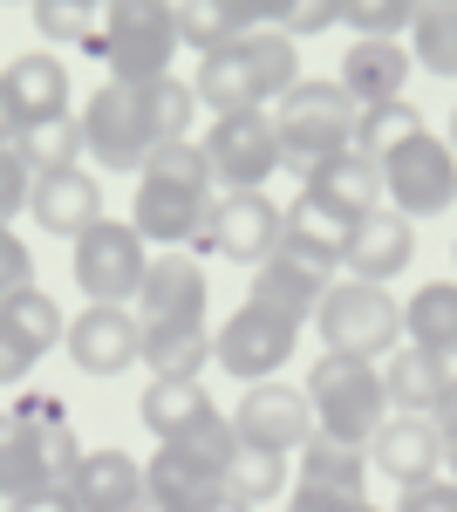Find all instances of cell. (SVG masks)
Instances as JSON below:
<instances>
[{
  "label": "cell",
  "instance_id": "obj_1",
  "mask_svg": "<svg viewBox=\"0 0 457 512\" xmlns=\"http://www.w3.org/2000/svg\"><path fill=\"white\" fill-rule=\"evenodd\" d=\"M212 205H219V185H212V171H205V151H198V144H164V151H151V164L137 171L130 226H137V239L157 246V253H185V246L205 239Z\"/></svg>",
  "mask_w": 457,
  "mask_h": 512
},
{
  "label": "cell",
  "instance_id": "obj_2",
  "mask_svg": "<svg viewBox=\"0 0 457 512\" xmlns=\"http://www.w3.org/2000/svg\"><path fill=\"white\" fill-rule=\"evenodd\" d=\"M82 465L76 424L62 396H21L0 410V499H28V492H55L69 485Z\"/></svg>",
  "mask_w": 457,
  "mask_h": 512
},
{
  "label": "cell",
  "instance_id": "obj_3",
  "mask_svg": "<svg viewBox=\"0 0 457 512\" xmlns=\"http://www.w3.org/2000/svg\"><path fill=\"white\" fill-rule=\"evenodd\" d=\"M355 117H362V103L348 96L342 82L301 76L294 96L273 110V130H280V171L307 178V171H321L328 158L355 151Z\"/></svg>",
  "mask_w": 457,
  "mask_h": 512
},
{
  "label": "cell",
  "instance_id": "obj_4",
  "mask_svg": "<svg viewBox=\"0 0 457 512\" xmlns=\"http://www.w3.org/2000/svg\"><path fill=\"white\" fill-rule=\"evenodd\" d=\"M89 55L110 62V82H164L171 76V55H178V7H151V0H116L103 7L96 35H89Z\"/></svg>",
  "mask_w": 457,
  "mask_h": 512
},
{
  "label": "cell",
  "instance_id": "obj_5",
  "mask_svg": "<svg viewBox=\"0 0 457 512\" xmlns=\"http://www.w3.org/2000/svg\"><path fill=\"white\" fill-rule=\"evenodd\" d=\"M307 410H314V431L342 437V444H362L382 431V369L376 362H355V355H321L307 369Z\"/></svg>",
  "mask_w": 457,
  "mask_h": 512
},
{
  "label": "cell",
  "instance_id": "obj_6",
  "mask_svg": "<svg viewBox=\"0 0 457 512\" xmlns=\"http://www.w3.org/2000/svg\"><path fill=\"white\" fill-rule=\"evenodd\" d=\"M314 328H321V355L376 362L403 342V301H389V287H369V280H335L314 308Z\"/></svg>",
  "mask_w": 457,
  "mask_h": 512
},
{
  "label": "cell",
  "instance_id": "obj_7",
  "mask_svg": "<svg viewBox=\"0 0 457 512\" xmlns=\"http://www.w3.org/2000/svg\"><path fill=\"white\" fill-rule=\"evenodd\" d=\"M82 151L103 164V171H144L157 144V123H151V82L130 89V82H103L89 103H82Z\"/></svg>",
  "mask_w": 457,
  "mask_h": 512
},
{
  "label": "cell",
  "instance_id": "obj_8",
  "mask_svg": "<svg viewBox=\"0 0 457 512\" xmlns=\"http://www.w3.org/2000/svg\"><path fill=\"white\" fill-rule=\"evenodd\" d=\"M376 171H382L389 212H403V219H437V212L457 205V158L437 130H417L410 144H396Z\"/></svg>",
  "mask_w": 457,
  "mask_h": 512
},
{
  "label": "cell",
  "instance_id": "obj_9",
  "mask_svg": "<svg viewBox=\"0 0 457 512\" xmlns=\"http://www.w3.org/2000/svg\"><path fill=\"white\" fill-rule=\"evenodd\" d=\"M205 171L219 192H267V178L280 171V130L273 110H239V117H212V130L198 137Z\"/></svg>",
  "mask_w": 457,
  "mask_h": 512
},
{
  "label": "cell",
  "instance_id": "obj_10",
  "mask_svg": "<svg viewBox=\"0 0 457 512\" xmlns=\"http://www.w3.org/2000/svg\"><path fill=\"white\" fill-rule=\"evenodd\" d=\"M144 274H151V246L137 239L130 219H103L76 239V287L89 294V308H130Z\"/></svg>",
  "mask_w": 457,
  "mask_h": 512
},
{
  "label": "cell",
  "instance_id": "obj_11",
  "mask_svg": "<svg viewBox=\"0 0 457 512\" xmlns=\"http://www.w3.org/2000/svg\"><path fill=\"white\" fill-rule=\"evenodd\" d=\"M294 342H301V321L273 315L260 301H239V308L219 321V335H212V362L253 390V383H273V369L294 362Z\"/></svg>",
  "mask_w": 457,
  "mask_h": 512
},
{
  "label": "cell",
  "instance_id": "obj_12",
  "mask_svg": "<svg viewBox=\"0 0 457 512\" xmlns=\"http://www.w3.org/2000/svg\"><path fill=\"white\" fill-rule=\"evenodd\" d=\"M335 253H321V246H301V239L280 233V246H273L267 267H253V294L246 301H260V308H273V315L287 321H314V308H321V294L335 287Z\"/></svg>",
  "mask_w": 457,
  "mask_h": 512
},
{
  "label": "cell",
  "instance_id": "obj_13",
  "mask_svg": "<svg viewBox=\"0 0 457 512\" xmlns=\"http://www.w3.org/2000/svg\"><path fill=\"white\" fill-rule=\"evenodd\" d=\"M205 301H212V287H205V267H198L191 253H151V274H144V287H137L130 315L144 321V335L205 328Z\"/></svg>",
  "mask_w": 457,
  "mask_h": 512
},
{
  "label": "cell",
  "instance_id": "obj_14",
  "mask_svg": "<svg viewBox=\"0 0 457 512\" xmlns=\"http://www.w3.org/2000/svg\"><path fill=\"white\" fill-rule=\"evenodd\" d=\"M280 233H287V212H280L267 192H219L212 226H205L198 246H212L219 260H232V267H267Z\"/></svg>",
  "mask_w": 457,
  "mask_h": 512
},
{
  "label": "cell",
  "instance_id": "obj_15",
  "mask_svg": "<svg viewBox=\"0 0 457 512\" xmlns=\"http://www.w3.org/2000/svg\"><path fill=\"white\" fill-rule=\"evenodd\" d=\"M226 424H232L239 444L294 458L307 437H314V410H307V390H294V383H253V390L239 396V410H232Z\"/></svg>",
  "mask_w": 457,
  "mask_h": 512
},
{
  "label": "cell",
  "instance_id": "obj_16",
  "mask_svg": "<svg viewBox=\"0 0 457 512\" xmlns=\"http://www.w3.org/2000/svg\"><path fill=\"white\" fill-rule=\"evenodd\" d=\"M62 342H69L82 376H123L144 362V321L130 308H82Z\"/></svg>",
  "mask_w": 457,
  "mask_h": 512
},
{
  "label": "cell",
  "instance_id": "obj_17",
  "mask_svg": "<svg viewBox=\"0 0 457 512\" xmlns=\"http://www.w3.org/2000/svg\"><path fill=\"white\" fill-rule=\"evenodd\" d=\"M28 212L41 219V233L69 239V246H76L89 226H103V219H110V212H103V185H96V171H82V164L35 178V192H28Z\"/></svg>",
  "mask_w": 457,
  "mask_h": 512
},
{
  "label": "cell",
  "instance_id": "obj_18",
  "mask_svg": "<svg viewBox=\"0 0 457 512\" xmlns=\"http://www.w3.org/2000/svg\"><path fill=\"white\" fill-rule=\"evenodd\" d=\"M437 465H444V437H437L430 417H396V410H389L382 431L369 437V472L396 478L403 492H410V485H430Z\"/></svg>",
  "mask_w": 457,
  "mask_h": 512
},
{
  "label": "cell",
  "instance_id": "obj_19",
  "mask_svg": "<svg viewBox=\"0 0 457 512\" xmlns=\"http://www.w3.org/2000/svg\"><path fill=\"white\" fill-rule=\"evenodd\" d=\"M0 103H7V117L14 130H28V123H48V117H69V69H62V55H14L7 69H0Z\"/></svg>",
  "mask_w": 457,
  "mask_h": 512
},
{
  "label": "cell",
  "instance_id": "obj_20",
  "mask_svg": "<svg viewBox=\"0 0 457 512\" xmlns=\"http://www.w3.org/2000/svg\"><path fill=\"white\" fill-rule=\"evenodd\" d=\"M410 253H417V233H410V219L403 212H369L355 233H348V246H342V267H348V280H369V287H389V280L410 267Z\"/></svg>",
  "mask_w": 457,
  "mask_h": 512
},
{
  "label": "cell",
  "instance_id": "obj_21",
  "mask_svg": "<svg viewBox=\"0 0 457 512\" xmlns=\"http://www.w3.org/2000/svg\"><path fill=\"white\" fill-rule=\"evenodd\" d=\"M301 198H314V205H328L335 219H348V226H362L369 212H382V171L362 151H342V158H328L321 171H307L301 178Z\"/></svg>",
  "mask_w": 457,
  "mask_h": 512
},
{
  "label": "cell",
  "instance_id": "obj_22",
  "mask_svg": "<svg viewBox=\"0 0 457 512\" xmlns=\"http://www.w3.org/2000/svg\"><path fill=\"white\" fill-rule=\"evenodd\" d=\"M62 492L76 499V512H130L144 499V465H137L130 451L103 444V451H82L76 478H69Z\"/></svg>",
  "mask_w": 457,
  "mask_h": 512
},
{
  "label": "cell",
  "instance_id": "obj_23",
  "mask_svg": "<svg viewBox=\"0 0 457 512\" xmlns=\"http://www.w3.org/2000/svg\"><path fill=\"white\" fill-rule=\"evenodd\" d=\"M137 417H144V431L157 444H191V437L212 431V424H226L219 403L205 396V383H151V390L137 396Z\"/></svg>",
  "mask_w": 457,
  "mask_h": 512
},
{
  "label": "cell",
  "instance_id": "obj_24",
  "mask_svg": "<svg viewBox=\"0 0 457 512\" xmlns=\"http://www.w3.org/2000/svg\"><path fill=\"white\" fill-rule=\"evenodd\" d=\"M226 485L205 458H191L185 444H157V458L144 465V499H157L164 512H205Z\"/></svg>",
  "mask_w": 457,
  "mask_h": 512
},
{
  "label": "cell",
  "instance_id": "obj_25",
  "mask_svg": "<svg viewBox=\"0 0 457 512\" xmlns=\"http://www.w3.org/2000/svg\"><path fill=\"white\" fill-rule=\"evenodd\" d=\"M451 390V362L444 355H423V349H396L382 362V403L396 417H430Z\"/></svg>",
  "mask_w": 457,
  "mask_h": 512
},
{
  "label": "cell",
  "instance_id": "obj_26",
  "mask_svg": "<svg viewBox=\"0 0 457 512\" xmlns=\"http://www.w3.org/2000/svg\"><path fill=\"white\" fill-rule=\"evenodd\" d=\"M335 82H342L362 110H369V103H396L403 82H410V48H403V41H348Z\"/></svg>",
  "mask_w": 457,
  "mask_h": 512
},
{
  "label": "cell",
  "instance_id": "obj_27",
  "mask_svg": "<svg viewBox=\"0 0 457 512\" xmlns=\"http://www.w3.org/2000/svg\"><path fill=\"white\" fill-rule=\"evenodd\" d=\"M191 96L212 110V117H239V110H267L260 103V89H253V69H246V55H239V41L226 48H212V55H198V76H191Z\"/></svg>",
  "mask_w": 457,
  "mask_h": 512
},
{
  "label": "cell",
  "instance_id": "obj_28",
  "mask_svg": "<svg viewBox=\"0 0 457 512\" xmlns=\"http://www.w3.org/2000/svg\"><path fill=\"white\" fill-rule=\"evenodd\" d=\"M403 335H410V349L457 362V280H430L403 301Z\"/></svg>",
  "mask_w": 457,
  "mask_h": 512
},
{
  "label": "cell",
  "instance_id": "obj_29",
  "mask_svg": "<svg viewBox=\"0 0 457 512\" xmlns=\"http://www.w3.org/2000/svg\"><path fill=\"white\" fill-rule=\"evenodd\" d=\"M239 55H246V69H253V89H260V103L280 110L287 96H294V82H301V41H287L280 28H253V35H239Z\"/></svg>",
  "mask_w": 457,
  "mask_h": 512
},
{
  "label": "cell",
  "instance_id": "obj_30",
  "mask_svg": "<svg viewBox=\"0 0 457 512\" xmlns=\"http://www.w3.org/2000/svg\"><path fill=\"white\" fill-rule=\"evenodd\" d=\"M0 328L14 335V349L28 355V362H41V355L69 335V321H62V308H55V294H41V287L7 294V301H0Z\"/></svg>",
  "mask_w": 457,
  "mask_h": 512
},
{
  "label": "cell",
  "instance_id": "obj_31",
  "mask_svg": "<svg viewBox=\"0 0 457 512\" xmlns=\"http://www.w3.org/2000/svg\"><path fill=\"white\" fill-rule=\"evenodd\" d=\"M301 485H321V492H348V499H362V485H369V451L314 431L301 444Z\"/></svg>",
  "mask_w": 457,
  "mask_h": 512
},
{
  "label": "cell",
  "instance_id": "obj_32",
  "mask_svg": "<svg viewBox=\"0 0 457 512\" xmlns=\"http://www.w3.org/2000/svg\"><path fill=\"white\" fill-rule=\"evenodd\" d=\"M144 369L151 383H198L212 369V328H164L144 335Z\"/></svg>",
  "mask_w": 457,
  "mask_h": 512
},
{
  "label": "cell",
  "instance_id": "obj_33",
  "mask_svg": "<svg viewBox=\"0 0 457 512\" xmlns=\"http://www.w3.org/2000/svg\"><path fill=\"white\" fill-rule=\"evenodd\" d=\"M226 499H239L246 512H260V506H273L280 492H294V478H287V458L280 451H253V444H239L226 458Z\"/></svg>",
  "mask_w": 457,
  "mask_h": 512
},
{
  "label": "cell",
  "instance_id": "obj_34",
  "mask_svg": "<svg viewBox=\"0 0 457 512\" xmlns=\"http://www.w3.org/2000/svg\"><path fill=\"white\" fill-rule=\"evenodd\" d=\"M273 14H253V7H212V0H185L178 7V48H198V55H212V48H226V41L253 35V28H267Z\"/></svg>",
  "mask_w": 457,
  "mask_h": 512
},
{
  "label": "cell",
  "instance_id": "obj_35",
  "mask_svg": "<svg viewBox=\"0 0 457 512\" xmlns=\"http://www.w3.org/2000/svg\"><path fill=\"white\" fill-rule=\"evenodd\" d=\"M410 62L430 69V76L457 82V0H437V7H417V21H410Z\"/></svg>",
  "mask_w": 457,
  "mask_h": 512
},
{
  "label": "cell",
  "instance_id": "obj_36",
  "mask_svg": "<svg viewBox=\"0 0 457 512\" xmlns=\"http://www.w3.org/2000/svg\"><path fill=\"white\" fill-rule=\"evenodd\" d=\"M14 158L28 164L35 178H48V171H69V164L82 158V123H76V117H48V123L14 130Z\"/></svg>",
  "mask_w": 457,
  "mask_h": 512
},
{
  "label": "cell",
  "instance_id": "obj_37",
  "mask_svg": "<svg viewBox=\"0 0 457 512\" xmlns=\"http://www.w3.org/2000/svg\"><path fill=\"white\" fill-rule=\"evenodd\" d=\"M417 130H430V123H423L417 110L403 103V96H396V103H369V110L355 117V151H362L369 164H382L396 144H410Z\"/></svg>",
  "mask_w": 457,
  "mask_h": 512
},
{
  "label": "cell",
  "instance_id": "obj_38",
  "mask_svg": "<svg viewBox=\"0 0 457 512\" xmlns=\"http://www.w3.org/2000/svg\"><path fill=\"white\" fill-rule=\"evenodd\" d=\"M191 117H198V96H191V82H178V76L151 82V123H157V144H191Z\"/></svg>",
  "mask_w": 457,
  "mask_h": 512
},
{
  "label": "cell",
  "instance_id": "obj_39",
  "mask_svg": "<svg viewBox=\"0 0 457 512\" xmlns=\"http://www.w3.org/2000/svg\"><path fill=\"white\" fill-rule=\"evenodd\" d=\"M348 219H335L328 205H314V198H294L287 205V239H301V246H321V253H335L342 260V246H348Z\"/></svg>",
  "mask_w": 457,
  "mask_h": 512
},
{
  "label": "cell",
  "instance_id": "obj_40",
  "mask_svg": "<svg viewBox=\"0 0 457 512\" xmlns=\"http://www.w3.org/2000/svg\"><path fill=\"white\" fill-rule=\"evenodd\" d=\"M96 21H103V7H89V0H35V35L41 41H82L89 48Z\"/></svg>",
  "mask_w": 457,
  "mask_h": 512
},
{
  "label": "cell",
  "instance_id": "obj_41",
  "mask_svg": "<svg viewBox=\"0 0 457 512\" xmlns=\"http://www.w3.org/2000/svg\"><path fill=\"white\" fill-rule=\"evenodd\" d=\"M342 21H348L362 41H410L417 7H342Z\"/></svg>",
  "mask_w": 457,
  "mask_h": 512
},
{
  "label": "cell",
  "instance_id": "obj_42",
  "mask_svg": "<svg viewBox=\"0 0 457 512\" xmlns=\"http://www.w3.org/2000/svg\"><path fill=\"white\" fill-rule=\"evenodd\" d=\"M28 192H35V171L14 158V144H0V226H14V212H28Z\"/></svg>",
  "mask_w": 457,
  "mask_h": 512
},
{
  "label": "cell",
  "instance_id": "obj_43",
  "mask_svg": "<svg viewBox=\"0 0 457 512\" xmlns=\"http://www.w3.org/2000/svg\"><path fill=\"white\" fill-rule=\"evenodd\" d=\"M21 287H35V253H28V239L14 226H0V301L21 294Z\"/></svg>",
  "mask_w": 457,
  "mask_h": 512
},
{
  "label": "cell",
  "instance_id": "obj_44",
  "mask_svg": "<svg viewBox=\"0 0 457 512\" xmlns=\"http://www.w3.org/2000/svg\"><path fill=\"white\" fill-rule=\"evenodd\" d=\"M369 499H348V492H321V485H294L287 512H362Z\"/></svg>",
  "mask_w": 457,
  "mask_h": 512
},
{
  "label": "cell",
  "instance_id": "obj_45",
  "mask_svg": "<svg viewBox=\"0 0 457 512\" xmlns=\"http://www.w3.org/2000/svg\"><path fill=\"white\" fill-rule=\"evenodd\" d=\"M342 21V7H287V14H273V28L294 41V35H321V28H335Z\"/></svg>",
  "mask_w": 457,
  "mask_h": 512
},
{
  "label": "cell",
  "instance_id": "obj_46",
  "mask_svg": "<svg viewBox=\"0 0 457 512\" xmlns=\"http://www.w3.org/2000/svg\"><path fill=\"white\" fill-rule=\"evenodd\" d=\"M396 512H457V485H451V478H430V485H410Z\"/></svg>",
  "mask_w": 457,
  "mask_h": 512
},
{
  "label": "cell",
  "instance_id": "obj_47",
  "mask_svg": "<svg viewBox=\"0 0 457 512\" xmlns=\"http://www.w3.org/2000/svg\"><path fill=\"white\" fill-rule=\"evenodd\" d=\"M430 424H437V437H444V444H457V362H451V390H444V403L430 410Z\"/></svg>",
  "mask_w": 457,
  "mask_h": 512
},
{
  "label": "cell",
  "instance_id": "obj_48",
  "mask_svg": "<svg viewBox=\"0 0 457 512\" xmlns=\"http://www.w3.org/2000/svg\"><path fill=\"white\" fill-rule=\"evenodd\" d=\"M7 512H76V499H69V492L55 485V492H28V499H14Z\"/></svg>",
  "mask_w": 457,
  "mask_h": 512
},
{
  "label": "cell",
  "instance_id": "obj_49",
  "mask_svg": "<svg viewBox=\"0 0 457 512\" xmlns=\"http://www.w3.org/2000/svg\"><path fill=\"white\" fill-rule=\"evenodd\" d=\"M28 369H35V362H28V355L14 349V335H7V328H0V383H21V376H28Z\"/></svg>",
  "mask_w": 457,
  "mask_h": 512
},
{
  "label": "cell",
  "instance_id": "obj_50",
  "mask_svg": "<svg viewBox=\"0 0 457 512\" xmlns=\"http://www.w3.org/2000/svg\"><path fill=\"white\" fill-rule=\"evenodd\" d=\"M205 512H246V506H239V499H226V492H219V499H212V506H205Z\"/></svg>",
  "mask_w": 457,
  "mask_h": 512
},
{
  "label": "cell",
  "instance_id": "obj_51",
  "mask_svg": "<svg viewBox=\"0 0 457 512\" xmlns=\"http://www.w3.org/2000/svg\"><path fill=\"white\" fill-rule=\"evenodd\" d=\"M444 478L457 485V444H444Z\"/></svg>",
  "mask_w": 457,
  "mask_h": 512
},
{
  "label": "cell",
  "instance_id": "obj_52",
  "mask_svg": "<svg viewBox=\"0 0 457 512\" xmlns=\"http://www.w3.org/2000/svg\"><path fill=\"white\" fill-rule=\"evenodd\" d=\"M0 144H14V117H7V103H0Z\"/></svg>",
  "mask_w": 457,
  "mask_h": 512
},
{
  "label": "cell",
  "instance_id": "obj_53",
  "mask_svg": "<svg viewBox=\"0 0 457 512\" xmlns=\"http://www.w3.org/2000/svg\"><path fill=\"white\" fill-rule=\"evenodd\" d=\"M444 144H451V158H457V110H451V130H444Z\"/></svg>",
  "mask_w": 457,
  "mask_h": 512
},
{
  "label": "cell",
  "instance_id": "obj_54",
  "mask_svg": "<svg viewBox=\"0 0 457 512\" xmlns=\"http://www.w3.org/2000/svg\"><path fill=\"white\" fill-rule=\"evenodd\" d=\"M130 512H164V506H157V499H137V506H130Z\"/></svg>",
  "mask_w": 457,
  "mask_h": 512
},
{
  "label": "cell",
  "instance_id": "obj_55",
  "mask_svg": "<svg viewBox=\"0 0 457 512\" xmlns=\"http://www.w3.org/2000/svg\"><path fill=\"white\" fill-rule=\"evenodd\" d=\"M362 512H376V506H362Z\"/></svg>",
  "mask_w": 457,
  "mask_h": 512
}]
</instances>
